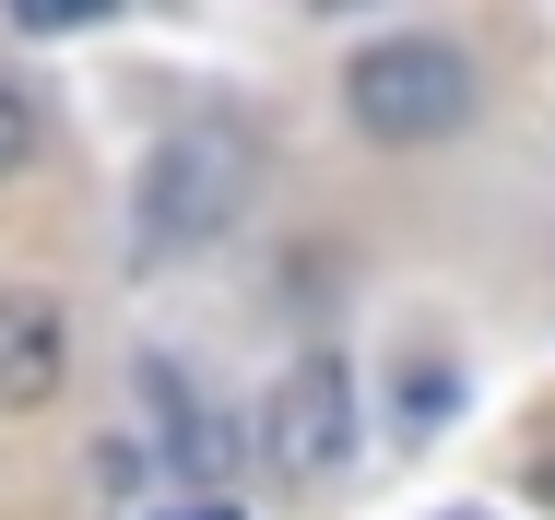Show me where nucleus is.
I'll use <instances>...</instances> for the list:
<instances>
[{
    "label": "nucleus",
    "instance_id": "obj_1",
    "mask_svg": "<svg viewBox=\"0 0 555 520\" xmlns=\"http://www.w3.org/2000/svg\"><path fill=\"white\" fill-rule=\"evenodd\" d=\"M473 106H485V72H473L461 36H366L343 60V118L366 142H390V154L473 130Z\"/></svg>",
    "mask_w": 555,
    "mask_h": 520
},
{
    "label": "nucleus",
    "instance_id": "obj_2",
    "mask_svg": "<svg viewBox=\"0 0 555 520\" xmlns=\"http://www.w3.org/2000/svg\"><path fill=\"white\" fill-rule=\"evenodd\" d=\"M248 178H260V154H248L236 118H190V130H166V142L142 154V190H130V237H142V261L224 237V225L248 213Z\"/></svg>",
    "mask_w": 555,
    "mask_h": 520
},
{
    "label": "nucleus",
    "instance_id": "obj_3",
    "mask_svg": "<svg viewBox=\"0 0 555 520\" xmlns=\"http://www.w3.org/2000/svg\"><path fill=\"white\" fill-rule=\"evenodd\" d=\"M354 437H366V403H354V367L343 355H296L260 403V449L284 485H343L354 473Z\"/></svg>",
    "mask_w": 555,
    "mask_h": 520
},
{
    "label": "nucleus",
    "instance_id": "obj_4",
    "mask_svg": "<svg viewBox=\"0 0 555 520\" xmlns=\"http://www.w3.org/2000/svg\"><path fill=\"white\" fill-rule=\"evenodd\" d=\"M72 379V319L36 284H0V415H48Z\"/></svg>",
    "mask_w": 555,
    "mask_h": 520
},
{
    "label": "nucleus",
    "instance_id": "obj_5",
    "mask_svg": "<svg viewBox=\"0 0 555 520\" xmlns=\"http://www.w3.org/2000/svg\"><path fill=\"white\" fill-rule=\"evenodd\" d=\"M142 379H154V437H166V473L214 485V473H224V426L202 415V391H190L178 367H142Z\"/></svg>",
    "mask_w": 555,
    "mask_h": 520
},
{
    "label": "nucleus",
    "instance_id": "obj_6",
    "mask_svg": "<svg viewBox=\"0 0 555 520\" xmlns=\"http://www.w3.org/2000/svg\"><path fill=\"white\" fill-rule=\"evenodd\" d=\"M24 166H36V96L0 84V178H24Z\"/></svg>",
    "mask_w": 555,
    "mask_h": 520
},
{
    "label": "nucleus",
    "instance_id": "obj_7",
    "mask_svg": "<svg viewBox=\"0 0 555 520\" xmlns=\"http://www.w3.org/2000/svg\"><path fill=\"white\" fill-rule=\"evenodd\" d=\"M438 415H449V367L414 355V367H402V426H438Z\"/></svg>",
    "mask_w": 555,
    "mask_h": 520
},
{
    "label": "nucleus",
    "instance_id": "obj_8",
    "mask_svg": "<svg viewBox=\"0 0 555 520\" xmlns=\"http://www.w3.org/2000/svg\"><path fill=\"white\" fill-rule=\"evenodd\" d=\"M178 520H236V509H224V497H190V509H178Z\"/></svg>",
    "mask_w": 555,
    "mask_h": 520
}]
</instances>
